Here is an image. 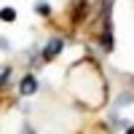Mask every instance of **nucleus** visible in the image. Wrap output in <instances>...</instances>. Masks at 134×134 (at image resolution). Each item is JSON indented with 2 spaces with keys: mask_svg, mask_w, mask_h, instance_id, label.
<instances>
[{
  "mask_svg": "<svg viewBox=\"0 0 134 134\" xmlns=\"http://www.w3.org/2000/svg\"><path fill=\"white\" fill-rule=\"evenodd\" d=\"M24 134H35V131H32V129H30V126H24Z\"/></svg>",
  "mask_w": 134,
  "mask_h": 134,
  "instance_id": "obj_7",
  "label": "nucleus"
},
{
  "mask_svg": "<svg viewBox=\"0 0 134 134\" xmlns=\"http://www.w3.org/2000/svg\"><path fill=\"white\" fill-rule=\"evenodd\" d=\"M0 19H3V21H14V19H16L14 8H3V11H0Z\"/></svg>",
  "mask_w": 134,
  "mask_h": 134,
  "instance_id": "obj_5",
  "label": "nucleus"
},
{
  "mask_svg": "<svg viewBox=\"0 0 134 134\" xmlns=\"http://www.w3.org/2000/svg\"><path fill=\"white\" fill-rule=\"evenodd\" d=\"M38 91V81H35V75H24L19 81V94H24V97H32Z\"/></svg>",
  "mask_w": 134,
  "mask_h": 134,
  "instance_id": "obj_2",
  "label": "nucleus"
},
{
  "mask_svg": "<svg viewBox=\"0 0 134 134\" xmlns=\"http://www.w3.org/2000/svg\"><path fill=\"white\" fill-rule=\"evenodd\" d=\"M59 48H62V40H59V38H54L48 46H46V59H54V57L59 54Z\"/></svg>",
  "mask_w": 134,
  "mask_h": 134,
  "instance_id": "obj_4",
  "label": "nucleus"
},
{
  "mask_svg": "<svg viewBox=\"0 0 134 134\" xmlns=\"http://www.w3.org/2000/svg\"><path fill=\"white\" fill-rule=\"evenodd\" d=\"M126 134H134V126H131V129H129V131H126Z\"/></svg>",
  "mask_w": 134,
  "mask_h": 134,
  "instance_id": "obj_8",
  "label": "nucleus"
},
{
  "mask_svg": "<svg viewBox=\"0 0 134 134\" xmlns=\"http://www.w3.org/2000/svg\"><path fill=\"white\" fill-rule=\"evenodd\" d=\"M35 11H38V14H43V16H48V14H51L48 3H35Z\"/></svg>",
  "mask_w": 134,
  "mask_h": 134,
  "instance_id": "obj_6",
  "label": "nucleus"
},
{
  "mask_svg": "<svg viewBox=\"0 0 134 134\" xmlns=\"http://www.w3.org/2000/svg\"><path fill=\"white\" fill-rule=\"evenodd\" d=\"M78 134H110V126L102 124V121H91V124H86Z\"/></svg>",
  "mask_w": 134,
  "mask_h": 134,
  "instance_id": "obj_3",
  "label": "nucleus"
},
{
  "mask_svg": "<svg viewBox=\"0 0 134 134\" xmlns=\"http://www.w3.org/2000/svg\"><path fill=\"white\" fill-rule=\"evenodd\" d=\"M64 88L72 97V102L78 107L88 110V113H99L110 99V86H107L105 70L91 57H83L75 64H70V70L64 75Z\"/></svg>",
  "mask_w": 134,
  "mask_h": 134,
  "instance_id": "obj_1",
  "label": "nucleus"
}]
</instances>
